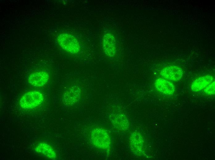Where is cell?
I'll return each instance as SVG.
<instances>
[{"mask_svg": "<svg viewBox=\"0 0 215 160\" xmlns=\"http://www.w3.org/2000/svg\"><path fill=\"white\" fill-rule=\"evenodd\" d=\"M102 43L105 53L110 57L114 55L116 52V41L113 36L110 34L104 35Z\"/></svg>", "mask_w": 215, "mask_h": 160, "instance_id": "cell-8", "label": "cell"}, {"mask_svg": "<svg viewBox=\"0 0 215 160\" xmlns=\"http://www.w3.org/2000/svg\"><path fill=\"white\" fill-rule=\"evenodd\" d=\"M49 78V74L44 71H40L32 73L28 79V83L32 85L41 86L45 85Z\"/></svg>", "mask_w": 215, "mask_h": 160, "instance_id": "cell-7", "label": "cell"}, {"mask_svg": "<svg viewBox=\"0 0 215 160\" xmlns=\"http://www.w3.org/2000/svg\"><path fill=\"white\" fill-rule=\"evenodd\" d=\"M155 85L159 92L167 96L173 94L175 89V87L172 83L161 78L156 80Z\"/></svg>", "mask_w": 215, "mask_h": 160, "instance_id": "cell-9", "label": "cell"}, {"mask_svg": "<svg viewBox=\"0 0 215 160\" xmlns=\"http://www.w3.org/2000/svg\"><path fill=\"white\" fill-rule=\"evenodd\" d=\"M35 150L37 153L41 154L48 158L54 160L57 158V156L54 149L45 143H40L37 145Z\"/></svg>", "mask_w": 215, "mask_h": 160, "instance_id": "cell-12", "label": "cell"}, {"mask_svg": "<svg viewBox=\"0 0 215 160\" xmlns=\"http://www.w3.org/2000/svg\"><path fill=\"white\" fill-rule=\"evenodd\" d=\"M57 40L61 47L68 52L76 54L80 51V45L78 40L70 34H61L58 36Z\"/></svg>", "mask_w": 215, "mask_h": 160, "instance_id": "cell-3", "label": "cell"}, {"mask_svg": "<svg viewBox=\"0 0 215 160\" xmlns=\"http://www.w3.org/2000/svg\"><path fill=\"white\" fill-rule=\"evenodd\" d=\"M111 120L114 126L118 130H126L129 127V121L123 114H115L112 117Z\"/></svg>", "mask_w": 215, "mask_h": 160, "instance_id": "cell-11", "label": "cell"}, {"mask_svg": "<svg viewBox=\"0 0 215 160\" xmlns=\"http://www.w3.org/2000/svg\"><path fill=\"white\" fill-rule=\"evenodd\" d=\"M44 100L43 94L34 91L25 93L21 98L19 104L24 109H32L41 104Z\"/></svg>", "mask_w": 215, "mask_h": 160, "instance_id": "cell-2", "label": "cell"}, {"mask_svg": "<svg viewBox=\"0 0 215 160\" xmlns=\"http://www.w3.org/2000/svg\"><path fill=\"white\" fill-rule=\"evenodd\" d=\"M82 90L77 86H73L64 93L63 101L66 105L72 106L76 104L81 98Z\"/></svg>", "mask_w": 215, "mask_h": 160, "instance_id": "cell-5", "label": "cell"}, {"mask_svg": "<svg viewBox=\"0 0 215 160\" xmlns=\"http://www.w3.org/2000/svg\"><path fill=\"white\" fill-rule=\"evenodd\" d=\"M132 152L136 155H141L144 152V140L143 137L138 132H134L131 135L129 139Z\"/></svg>", "mask_w": 215, "mask_h": 160, "instance_id": "cell-4", "label": "cell"}, {"mask_svg": "<svg viewBox=\"0 0 215 160\" xmlns=\"http://www.w3.org/2000/svg\"><path fill=\"white\" fill-rule=\"evenodd\" d=\"M213 77L210 75L203 76L196 78L191 85L192 90L198 92L204 89L213 81Z\"/></svg>", "mask_w": 215, "mask_h": 160, "instance_id": "cell-10", "label": "cell"}, {"mask_svg": "<svg viewBox=\"0 0 215 160\" xmlns=\"http://www.w3.org/2000/svg\"><path fill=\"white\" fill-rule=\"evenodd\" d=\"M90 139L92 144L98 148L107 150L110 147V136L104 129L99 128L94 129L91 132Z\"/></svg>", "mask_w": 215, "mask_h": 160, "instance_id": "cell-1", "label": "cell"}, {"mask_svg": "<svg viewBox=\"0 0 215 160\" xmlns=\"http://www.w3.org/2000/svg\"><path fill=\"white\" fill-rule=\"evenodd\" d=\"M215 81L210 83L204 89V91L208 94H215Z\"/></svg>", "mask_w": 215, "mask_h": 160, "instance_id": "cell-13", "label": "cell"}, {"mask_svg": "<svg viewBox=\"0 0 215 160\" xmlns=\"http://www.w3.org/2000/svg\"><path fill=\"white\" fill-rule=\"evenodd\" d=\"M162 77L172 81H177L182 77L183 72L182 69L175 66L169 65L163 68L161 71Z\"/></svg>", "mask_w": 215, "mask_h": 160, "instance_id": "cell-6", "label": "cell"}]
</instances>
